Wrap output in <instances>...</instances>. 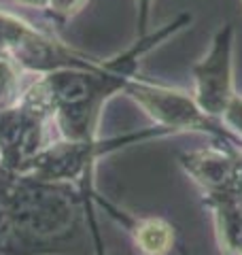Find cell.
I'll list each match as a JSON object with an SVG mask.
<instances>
[{
    "instance_id": "6da1fadb",
    "label": "cell",
    "mask_w": 242,
    "mask_h": 255,
    "mask_svg": "<svg viewBox=\"0 0 242 255\" xmlns=\"http://www.w3.org/2000/svg\"><path fill=\"white\" fill-rule=\"evenodd\" d=\"M121 92H125L138 107L144 109L157 128H164L168 132H202L219 140L221 145L242 149V142L228 132L219 119L208 117L202 113L200 107L196 105L191 92L179 90V87L161 85L147 81L142 77H130L121 87Z\"/></svg>"
},
{
    "instance_id": "7a4b0ae2",
    "label": "cell",
    "mask_w": 242,
    "mask_h": 255,
    "mask_svg": "<svg viewBox=\"0 0 242 255\" xmlns=\"http://www.w3.org/2000/svg\"><path fill=\"white\" fill-rule=\"evenodd\" d=\"M191 96L202 113L219 119L236 96L234 85V23L215 32L208 53L191 66Z\"/></svg>"
},
{
    "instance_id": "3957f363",
    "label": "cell",
    "mask_w": 242,
    "mask_h": 255,
    "mask_svg": "<svg viewBox=\"0 0 242 255\" xmlns=\"http://www.w3.org/2000/svg\"><path fill=\"white\" fill-rule=\"evenodd\" d=\"M183 170L202 187L204 196L236 191L242 187V149L217 145L179 155Z\"/></svg>"
},
{
    "instance_id": "277c9868",
    "label": "cell",
    "mask_w": 242,
    "mask_h": 255,
    "mask_svg": "<svg viewBox=\"0 0 242 255\" xmlns=\"http://www.w3.org/2000/svg\"><path fill=\"white\" fill-rule=\"evenodd\" d=\"M206 206L213 211L217 236L225 255L242 253V196L240 189L204 196Z\"/></svg>"
},
{
    "instance_id": "5b68a950",
    "label": "cell",
    "mask_w": 242,
    "mask_h": 255,
    "mask_svg": "<svg viewBox=\"0 0 242 255\" xmlns=\"http://www.w3.org/2000/svg\"><path fill=\"white\" fill-rule=\"evenodd\" d=\"M134 236V245L142 255H166L174 245V230L161 217L123 219Z\"/></svg>"
},
{
    "instance_id": "8992f818",
    "label": "cell",
    "mask_w": 242,
    "mask_h": 255,
    "mask_svg": "<svg viewBox=\"0 0 242 255\" xmlns=\"http://www.w3.org/2000/svg\"><path fill=\"white\" fill-rule=\"evenodd\" d=\"M151 6H153V0H136V9H138V38L147 34Z\"/></svg>"
},
{
    "instance_id": "52a82bcc",
    "label": "cell",
    "mask_w": 242,
    "mask_h": 255,
    "mask_svg": "<svg viewBox=\"0 0 242 255\" xmlns=\"http://www.w3.org/2000/svg\"><path fill=\"white\" fill-rule=\"evenodd\" d=\"M17 2L30 6H51V0H17Z\"/></svg>"
},
{
    "instance_id": "ba28073f",
    "label": "cell",
    "mask_w": 242,
    "mask_h": 255,
    "mask_svg": "<svg viewBox=\"0 0 242 255\" xmlns=\"http://www.w3.org/2000/svg\"><path fill=\"white\" fill-rule=\"evenodd\" d=\"M240 255H242V253H240Z\"/></svg>"
}]
</instances>
